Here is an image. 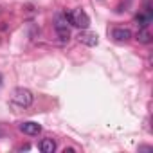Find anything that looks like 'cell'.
Segmentation results:
<instances>
[{
    "label": "cell",
    "mask_w": 153,
    "mask_h": 153,
    "mask_svg": "<svg viewBox=\"0 0 153 153\" xmlns=\"http://www.w3.org/2000/svg\"><path fill=\"white\" fill-rule=\"evenodd\" d=\"M67 16V22L74 27H79V29H87L90 25V18L88 15L81 9V7H76V9H70L68 13H65Z\"/></svg>",
    "instance_id": "6da1fadb"
},
{
    "label": "cell",
    "mask_w": 153,
    "mask_h": 153,
    "mask_svg": "<svg viewBox=\"0 0 153 153\" xmlns=\"http://www.w3.org/2000/svg\"><path fill=\"white\" fill-rule=\"evenodd\" d=\"M11 101L16 105V106H22V108H27L34 103V96L29 88H24V87H18L13 90L11 94Z\"/></svg>",
    "instance_id": "7a4b0ae2"
},
{
    "label": "cell",
    "mask_w": 153,
    "mask_h": 153,
    "mask_svg": "<svg viewBox=\"0 0 153 153\" xmlns=\"http://www.w3.org/2000/svg\"><path fill=\"white\" fill-rule=\"evenodd\" d=\"M54 29L59 36V40L65 43L70 40V29H68V24H67V16L65 15H58L56 16V24H54Z\"/></svg>",
    "instance_id": "3957f363"
},
{
    "label": "cell",
    "mask_w": 153,
    "mask_h": 153,
    "mask_svg": "<svg viewBox=\"0 0 153 153\" xmlns=\"http://www.w3.org/2000/svg\"><path fill=\"white\" fill-rule=\"evenodd\" d=\"M78 42H79V43H83V45H88V47H96V45L99 43L97 34L88 33V31H81V33L78 34Z\"/></svg>",
    "instance_id": "277c9868"
},
{
    "label": "cell",
    "mask_w": 153,
    "mask_h": 153,
    "mask_svg": "<svg viewBox=\"0 0 153 153\" xmlns=\"http://www.w3.org/2000/svg\"><path fill=\"white\" fill-rule=\"evenodd\" d=\"M20 131H24L25 135H31V137H34V135H38V133L42 131V126H40L38 123L27 121V123H22V124H20Z\"/></svg>",
    "instance_id": "5b68a950"
},
{
    "label": "cell",
    "mask_w": 153,
    "mask_h": 153,
    "mask_svg": "<svg viewBox=\"0 0 153 153\" xmlns=\"http://www.w3.org/2000/svg\"><path fill=\"white\" fill-rule=\"evenodd\" d=\"M112 38L115 42H128L131 38V31L130 29H124V27H115L112 31Z\"/></svg>",
    "instance_id": "8992f818"
},
{
    "label": "cell",
    "mask_w": 153,
    "mask_h": 153,
    "mask_svg": "<svg viewBox=\"0 0 153 153\" xmlns=\"http://www.w3.org/2000/svg\"><path fill=\"white\" fill-rule=\"evenodd\" d=\"M38 148H40L42 153H54L58 146H56V140H54V139L47 137V139H42V142L38 144Z\"/></svg>",
    "instance_id": "52a82bcc"
},
{
    "label": "cell",
    "mask_w": 153,
    "mask_h": 153,
    "mask_svg": "<svg viewBox=\"0 0 153 153\" xmlns=\"http://www.w3.org/2000/svg\"><path fill=\"white\" fill-rule=\"evenodd\" d=\"M137 42H140V43H149V42H151V34H149V31H148L146 27H142V29L137 33Z\"/></svg>",
    "instance_id": "ba28073f"
},
{
    "label": "cell",
    "mask_w": 153,
    "mask_h": 153,
    "mask_svg": "<svg viewBox=\"0 0 153 153\" xmlns=\"http://www.w3.org/2000/svg\"><path fill=\"white\" fill-rule=\"evenodd\" d=\"M135 22H137L140 27H148V24L151 22V15H146V13H144V15H137V16H135Z\"/></svg>",
    "instance_id": "9c48e42d"
},
{
    "label": "cell",
    "mask_w": 153,
    "mask_h": 153,
    "mask_svg": "<svg viewBox=\"0 0 153 153\" xmlns=\"http://www.w3.org/2000/svg\"><path fill=\"white\" fill-rule=\"evenodd\" d=\"M139 149H140V151H149L151 148H149V146H142V148H139Z\"/></svg>",
    "instance_id": "30bf717a"
}]
</instances>
